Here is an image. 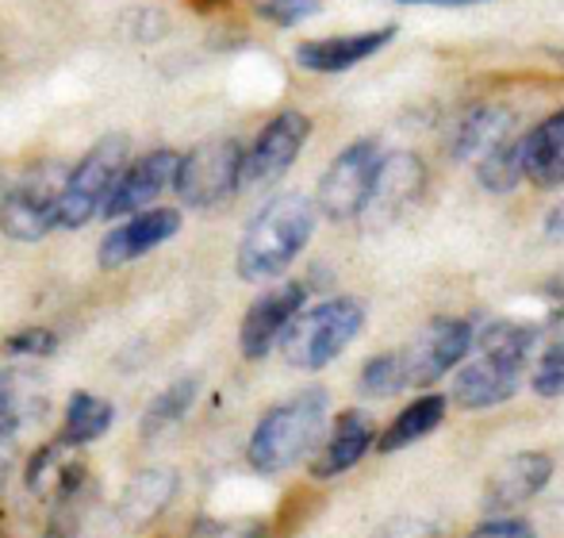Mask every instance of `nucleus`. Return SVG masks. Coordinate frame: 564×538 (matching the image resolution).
<instances>
[{"mask_svg":"<svg viewBox=\"0 0 564 538\" xmlns=\"http://www.w3.org/2000/svg\"><path fill=\"white\" fill-rule=\"evenodd\" d=\"M473 323L457 320V315H438L426 327H419L411 335V343L403 351H395L408 389H426V385L442 381L449 369H457L473 354Z\"/></svg>","mask_w":564,"mask_h":538,"instance_id":"9","label":"nucleus"},{"mask_svg":"<svg viewBox=\"0 0 564 538\" xmlns=\"http://www.w3.org/2000/svg\"><path fill=\"white\" fill-rule=\"evenodd\" d=\"M4 189H8V185H4V173H0V196H4Z\"/></svg>","mask_w":564,"mask_h":538,"instance_id":"37","label":"nucleus"},{"mask_svg":"<svg viewBox=\"0 0 564 538\" xmlns=\"http://www.w3.org/2000/svg\"><path fill=\"white\" fill-rule=\"evenodd\" d=\"M196 389H200L196 377H181V381H173L170 389L158 392V397L150 400V408L142 411V434L154 439V434H162L165 427L181 423V419L188 416V408H193Z\"/></svg>","mask_w":564,"mask_h":538,"instance_id":"25","label":"nucleus"},{"mask_svg":"<svg viewBox=\"0 0 564 538\" xmlns=\"http://www.w3.org/2000/svg\"><path fill=\"white\" fill-rule=\"evenodd\" d=\"M253 8L276 28H296V23L323 12V0H253Z\"/></svg>","mask_w":564,"mask_h":538,"instance_id":"28","label":"nucleus"},{"mask_svg":"<svg viewBox=\"0 0 564 538\" xmlns=\"http://www.w3.org/2000/svg\"><path fill=\"white\" fill-rule=\"evenodd\" d=\"M177 162H181V154L170 147L150 150V154L127 162V170L119 173V181H116L112 196H108L105 212H100V219H127V216H134V212L154 208L158 196L173 189Z\"/></svg>","mask_w":564,"mask_h":538,"instance_id":"12","label":"nucleus"},{"mask_svg":"<svg viewBox=\"0 0 564 538\" xmlns=\"http://www.w3.org/2000/svg\"><path fill=\"white\" fill-rule=\"evenodd\" d=\"M319 208L304 193H281L250 219L238 243V277L242 281H276L312 243Z\"/></svg>","mask_w":564,"mask_h":538,"instance_id":"2","label":"nucleus"},{"mask_svg":"<svg viewBox=\"0 0 564 538\" xmlns=\"http://www.w3.org/2000/svg\"><path fill=\"white\" fill-rule=\"evenodd\" d=\"M177 496V473L154 465V470H142L127 481L123 496H119V524L127 531H147L150 524L165 516V508Z\"/></svg>","mask_w":564,"mask_h":538,"instance_id":"18","label":"nucleus"},{"mask_svg":"<svg viewBox=\"0 0 564 538\" xmlns=\"http://www.w3.org/2000/svg\"><path fill=\"white\" fill-rule=\"evenodd\" d=\"M46 404H51V389H46V377L39 369H0V434H15L35 419H43Z\"/></svg>","mask_w":564,"mask_h":538,"instance_id":"19","label":"nucleus"},{"mask_svg":"<svg viewBox=\"0 0 564 538\" xmlns=\"http://www.w3.org/2000/svg\"><path fill=\"white\" fill-rule=\"evenodd\" d=\"M181 224H185V216L177 208H147L127 219H116V227L105 235L97 250L100 269H123L127 262H139L150 250L170 243L181 232Z\"/></svg>","mask_w":564,"mask_h":538,"instance_id":"13","label":"nucleus"},{"mask_svg":"<svg viewBox=\"0 0 564 538\" xmlns=\"http://www.w3.org/2000/svg\"><path fill=\"white\" fill-rule=\"evenodd\" d=\"M446 411H449V397L426 392V397L411 400L408 408H403L400 416H395L392 423L377 434V442H372V446H377L380 454H395V450L415 446V442H423L426 434L438 431L442 419H446Z\"/></svg>","mask_w":564,"mask_h":538,"instance_id":"22","label":"nucleus"},{"mask_svg":"<svg viewBox=\"0 0 564 538\" xmlns=\"http://www.w3.org/2000/svg\"><path fill=\"white\" fill-rule=\"evenodd\" d=\"M377 434H380V427H377V419H372L369 411H365V408H346L335 419V427H330L327 439L319 442V450H315L312 473L319 481L349 473L372 450Z\"/></svg>","mask_w":564,"mask_h":538,"instance_id":"16","label":"nucleus"},{"mask_svg":"<svg viewBox=\"0 0 564 538\" xmlns=\"http://www.w3.org/2000/svg\"><path fill=\"white\" fill-rule=\"evenodd\" d=\"M8 470H12V446H8V442H4V434H0V493H4Z\"/></svg>","mask_w":564,"mask_h":538,"instance_id":"34","label":"nucleus"},{"mask_svg":"<svg viewBox=\"0 0 564 538\" xmlns=\"http://www.w3.org/2000/svg\"><path fill=\"white\" fill-rule=\"evenodd\" d=\"M8 354H23V358H51L58 351V335L51 327H28V331H15L8 335L4 343Z\"/></svg>","mask_w":564,"mask_h":538,"instance_id":"29","label":"nucleus"},{"mask_svg":"<svg viewBox=\"0 0 564 538\" xmlns=\"http://www.w3.org/2000/svg\"><path fill=\"white\" fill-rule=\"evenodd\" d=\"M545 232H550V239H561L564 243V204L561 208H553L550 224H545Z\"/></svg>","mask_w":564,"mask_h":538,"instance_id":"35","label":"nucleus"},{"mask_svg":"<svg viewBox=\"0 0 564 538\" xmlns=\"http://www.w3.org/2000/svg\"><path fill=\"white\" fill-rule=\"evenodd\" d=\"M380 162H384V147L377 139H357L341 147L319 177V193H315L319 216H327L330 224H349L361 216L377 185Z\"/></svg>","mask_w":564,"mask_h":538,"instance_id":"8","label":"nucleus"},{"mask_svg":"<svg viewBox=\"0 0 564 538\" xmlns=\"http://www.w3.org/2000/svg\"><path fill=\"white\" fill-rule=\"evenodd\" d=\"M553 481V458L542 450H519V454L503 458L484 481V512H514L530 504L545 485Z\"/></svg>","mask_w":564,"mask_h":538,"instance_id":"14","label":"nucleus"},{"mask_svg":"<svg viewBox=\"0 0 564 538\" xmlns=\"http://www.w3.org/2000/svg\"><path fill=\"white\" fill-rule=\"evenodd\" d=\"M327 411H330L327 389H304L284 404H276V408H269L258 419V427L250 434V446H246L250 465L258 473H284L296 462H304L323 442Z\"/></svg>","mask_w":564,"mask_h":538,"instance_id":"3","label":"nucleus"},{"mask_svg":"<svg viewBox=\"0 0 564 538\" xmlns=\"http://www.w3.org/2000/svg\"><path fill=\"white\" fill-rule=\"evenodd\" d=\"M312 139V120L296 108L276 112L258 139L242 150V189H269L296 165L300 150Z\"/></svg>","mask_w":564,"mask_h":538,"instance_id":"10","label":"nucleus"},{"mask_svg":"<svg viewBox=\"0 0 564 538\" xmlns=\"http://www.w3.org/2000/svg\"><path fill=\"white\" fill-rule=\"evenodd\" d=\"M527 147V181L538 189H561L564 185V108L542 120L538 128L522 131Z\"/></svg>","mask_w":564,"mask_h":538,"instance_id":"21","label":"nucleus"},{"mask_svg":"<svg viewBox=\"0 0 564 538\" xmlns=\"http://www.w3.org/2000/svg\"><path fill=\"white\" fill-rule=\"evenodd\" d=\"M188 538H265L261 519H200Z\"/></svg>","mask_w":564,"mask_h":538,"instance_id":"30","label":"nucleus"},{"mask_svg":"<svg viewBox=\"0 0 564 538\" xmlns=\"http://www.w3.org/2000/svg\"><path fill=\"white\" fill-rule=\"evenodd\" d=\"M507 134H514V112H511V108L476 105L449 128L446 147H449V154L457 158V162H465V158H480L484 150H491L496 142H503Z\"/></svg>","mask_w":564,"mask_h":538,"instance_id":"20","label":"nucleus"},{"mask_svg":"<svg viewBox=\"0 0 564 538\" xmlns=\"http://www.w3.org/2000/svg\"><path fill=\"white\" fill-rule=\"evenodd\" d=\"M116 423V408L105 397H93V392L77 389L66 404V431L62 442L69 446H89V442L105 439Z\"/></svg>","mask_w":564,"mask_h":538,"instance_id":"24","label":"nucleus"},{"mask_svg":"<svg viewBox=\"0 0 564 538\" xmlns=\"http://www.w3.org/2000/svg\"><path fill=\"white\" fill-rule=\"evenodd\" d=\"M369 538H442L438 527L423 516H395L388 524H380Z\"/></svg>","mask_w":564,"mask_h":538,"instance_id":"31","label":"nucleus"},{"mask_svg":"<svg viewBox=\"0 0 564 538\" xmlns=\"http://www.w3.org/2000/svg\"><path fill=\"white\" fill-rule=\"evenodd\" d=\"M534 343H538V327H530V323H511V320L488 323L473 338L476 354L457 366L449 400L465 411H488L507 404L519 392Z\"/></svg>","mask_w":564,"mask_h":538,"instance_id":"1","label":"nucleus"},{"mask_svg":"<svg viewBox=\"0 0 564 538\" xmlns=\"http://www.w3.org/2000/svg\"><path fill=\"white\" fill-rule=\"evenodd\" d=\"M550 292H553V297H561V304H564V269H561V273H557V277H553Z\"/></svg>","mask_w":564,"mask_h":538,"instance_id":"36","label":"nucleus"},{"mask_svg":"<svg viewBox=\"0 0 564 538\" xmlns=\"http://www.w3.org/2000/svg\"><path fill=\"white\" fill-rule=\"evenodd\" d=\"M242 142L235 134L196 142L188 154H181L173 193L188 208H219L242 189Z\"/></svg>","mask_w":564,"mask_h":538,"instance_id":"7","label":"nucleus"},{"mask_svg":"<svg viewBox=\"0 0 564 538\" xmlns=\"http://www.w3.org/2000/svg\"><path fill=\"white\" fill-rule=\"evenodd\" d=\"M365 331V304L357 297H330L312 308H300L281 335V358L292 369H327L330 362Z\"/></svg>","mask_w":564,"mask_h":538,"instance_id":"4","label":"nucleus"},{"mask_svg":"<svg viewBox=\"0 0 564 538\" xmlns=\"http://www.w3.org/2000/svg\"><path fill=\"white\" fill-rule=\"evenodd\" d=\"M423 181H426V165L419 162V154H411V150H392V154H384V162H380L377 185H372V196L361 216L395 219L419 193H423Z\"/></svg>","mask_w":564,"mask_h":538,"instance_id":"17","label":"nucleus"},{"mask_svg":"<svg viewBox=\"0 0 564 538\" xmlns=\"http://www.w3.org/2000/svg\"><path fill=\"white\" fill-rule=\"evenodd\" d=\"M357 389L365 392V397L372 400H388L395 397V392L408 389V381H403V366H400V354H377V358H369L361 366V374H357Z\"/></svg>","mask_w":564,"mask_h":538,"instance_id":"26","label":"nucleus"},{"mask_svg":"<svg viewBox=\"0 0 564 538\" xmlns=\"http://www.w3.org/2000/svg\"><path fill=\"white\" fill-rule=\"evenodd\" d=\"M476 181H480L484 193L503 196L527 181V147H522V134H507L503 142H496L491 150H484L476 158Z\"/></svg>","mask_w":564,"mask_h":538,"instance_id":"23","label":"nucleus"},{"mask_svg":"<svg viewBox=\"0 0 564 538\" xmlns=\"http://www.w3.org/2000/svg\"><path fill=\"white\" fill-rule=\"evenodd\" d=\"M468 538H534V527L519 516H499V519H488L480 524Z\"/></svg>","mask_w":564,"mask_h":538,"instance_id":"32","label":"nucleus"},{"mask_svg":"<svg viewBox=\"0 0 564 538\" xmlns=\"http://www.w3.org/2000/svg\"><path fill=\"white\" fill-rule=\"evenodd\" d=\"M66 162L39 158L0 196V232L12 243H39L58 227V201L66 189Z\"/></svg>","mask_w":564,"mask_h":538,"instance_id":"6","label":"nucleus"},{"mask_svg":"<svg viewBox=\"0 0 564 538\" xmlns=\"http://www.w3.org/2000/svg\"><path fill=\"white\" fill-rule=\"evenodd\" d=\"M395 4H426V8H473V4H488V0H395Z\"/></svg>","mask_w":564,"mask_h":538,"instance_id":"33","label":"nucleus"},{"mask_svg":"<svg viewBox=\"0 0 564 538\" xmlns=\"http://www.w3.org/2000/svg\"><path fill=\"white\" fill-rule=\"evenodd\" d=\"M131 162V134L108 131L105 139H97L85 158L66 173V189L58 201V227L66 232H82L85 224L100 219L108 196H112L119 173Z\"/></svg>","mask_w":564,"mask_h":538,"instance_id":"5","label":"nucleus"},{"mask_svg":"<svg viewBox=\"0 0 564 538\" xmlns=\"http://www.w3.org/2000/svg\"><path fill=\"white\" fill-rule=\"evenodd\" d=\"M395 39V23L369 31H349V35H327V39H304L296 46V66L307 74H346V69L369 62Z\"/></svg>","mask_w":564,"mask_h":538,"instance_id":"15","label":"nucleus"},{"mask_svg":"<svg viewBox=\"0 0 564 538\" xmlns=\"http://www.w3.org/2000/svg\"><path fill=\"white\" fill-rule=\"evenodd\" d=\"M307 284L304 281H276L246 308L242 323H238V351L242 358L261 362L276 343H281L284 327L292 323V315L304 308Z\"/></svg>","mask_w":564,"mask_h":538,"instance_id":"11","label":"nucleus"},{"mask_svg":"<svg viewBox=\"0 0 564 538\" xmlns=\"http://www.w3.org/2000/svg\"><path fill=\"white\" fill-rule=\"evenodd\" d=\"M530 385H534V392H538V397H545V400L564 397V335L553 338V343L545 346V354L538 358Z\"/></svg>","mask_w":564,"mask_h":538,"instance_id":"27","label":"nucleus"},{"mask_svg":"<svg viewBox=\"0 0 564 538\" xmlns=\"http://www.w3.org/2000/svg\"><path fill=\"white\" fill-rule=\"evenodd\" d=\"M553 58H561V66H564V51H553Z\"/></svg>","mask_w":564,"mask_h":538,"instance_id":"38","label":"nucleus"}]
</instances>
